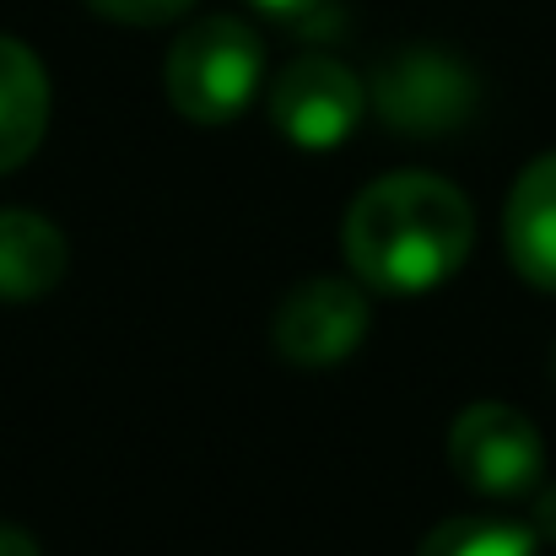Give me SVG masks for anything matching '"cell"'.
Instances as JSON below:
<instances>
[{"mask_svg":"<svg viewBox=\"0 0 556 556\" xmlns=\"http://www.w3.org/2000/svg\"><path fill=\"white\" fill-rule=\"evenodd\" d=\"M476 243V211L465 189L438 174H389L372 179L346 222H341V254L352 276L372 292H432L443 287Z\"/></svg>","mask_w":556,"mask_h":556,"instance_id":"cell-1","label":"cell"},{"mask_svg":"<svg viewBox=\"0 0 556 556\" xmlns=\"http://www.w3.org/2000/svg\"><path fill=\"white\" fill-rule=\"evenodd\" d=\"M265 81V43L243 16H205L168 49V103L189 125L238 119Z\"/></svg>","mask_w":556,"mask_h":556,"instance_id":"cell-2","label":"cell"},{"mask_svg":"<svg viewBox=\"0 0 556 556\" xmlns=\"http://www.w3.org/2000/svg\"><path fill=\"white\" fill-rule=\"evenodd\" d=\"M448 465L465 481V492H476L486 503H525L541 486L546 443L525 410H514L503 400H481L454 416Z\"/></svg>","mask_w":556,"mask_h":556,"instance_id":"cell-3","label":"cell"},{"mask_svg":"<svg viewBox=\"0 0 556 556\" xmlns=\"http://www.w3.org/2000/svg\"><path fill=\"white\" fill-rule=\"evenodd\" d=\"M372 114L400 136H448L470 125L481 103L476 71L448 49H400L372 76Z\"/></svg>","mask_w":556,"mask_h":556,"instance_id":"cell-4","label":"cell"},{"mask_svg":"<svg viewBox=\"0 0 556 556\" xmlns=\"http://www.w3.org/2000/svg\"><path fill=\"white\" fill-rule=\"evenodd\" d=\"M363 81L341 65V60H330V54H308V60H292L276 81H270V92H265V114H270V125L292 141V147H303V152H330V147H341L357 125H363Z\"/></svg>","mask_w":556,"mask_h":556,"instance_id":"cell-5","label":"cell"},{"mask_svg":"<svg viewBox=\"0 0 556 556\" xmlns=\"http://www.w3.org/2000/svg\"><path fill=\"white\" fill-rule=\"evenodd\" d=\"M363 336H368V298L341 276L298 281L270 325V341L292 368H336L363 346Z\"/></svg>","mask_w":556,"mask_h":556,"instance_id":"cell-6","label":"cell"},{"mask_svg":"<svg viewBox=\"0 0 556 556\" xmlns=\"http://www.w3.org/2000/svg\"><path fill=\"white\" fill-rule=\"evenodd\" d=\"M503 243H508L514 270L530 287L556 292V152L535 157L519 174L503 211Z\"/></svg>","mask_w":556,"mask_h":556,"instance_id":"cell-7","label":"cell"},{"mask_svg":"<svg viewBox=\"0 0 556 556\" xmlns=\"http://www.w3.org/2000/svg\"><path fill=\"white\" fill-rule=\"evenodd\" d=\"M65 232L38 211H0V303H38L65 281Z\"/></svg>","mask_w":556,"mask_h":556,"instance_id":"cell-8","label":"cell"},{"mask_svg":"<svg viewBox=\"0 0 556 556\" xmlns=\"http://www.w3.org/2000/svg\"><path fill=\"white\" fill-rule=\"evenodd\" d=\"M49 130V76L22 38L0 33V174L22 168Z\"/></svg>","mask_w":556,"mask_h":556,"instance_id":"cell-9","label":"cell"},{"mask_svg":"<svg viewBox=\"0 0 556 556\" xmlns=\"http://www.w3.org/2000/svg\"><path fill=\"white\" fill-rule=\"evenodd\" d=\"M416 556H541L535 525L503 519V514H459L443 519Z\"/></svg>","mask_w":556,"mask_h":556,"instance_id":"cell-10","label":"cell"},{"mask_svg":"<svg viewBox=\"0 0 556 556\" xmlns=\"http://www.w3.org/2000/svg\"><path fill=\"white\" fill-rule=\"evenodd\" d=\"M87 5L119 27H163V22H179L194 0H87Z\"/></svg>","mask_w":556,"mask_h":556,"instance_id":"cell-11","label":"cell"},{"mask_svg":"<svg viewBox=\"0 0 556 556\" xmlns=\"http://www.w3.org/2000/svg\"><path fill=\"white\" fill-rule=\"evenodd\" d=\"M249 5H254L260 16H270V22H287V27H292V22H308L325 0H249Z\"/></svg>","mask_w":556,"mask_h":556,"instance_id":"cell-12","label":"cell"},{"mask_svg":"<svg viewBox=\"0 0 556 556\" xmlns=\"http://www.w3.org/2000/svg\"><path fill=\"white\" fill-rule=\"evenodd\" d=\"M530 525H535L541 541L556 546V481L552 486H535V514H530Z\"/></svg>","mask_w":556,"mask_h":556,"instance_id":"cell-13","label":"cell"},{"mask_svg":"<svg viewBox=\"0 0 556 556\" xmlns=\"http://www.w3.org/2000/svg\"><path fill=\"white\" fill-rule=\"evenodd\" d=\"M0 556H43V552H38V541H33L27 530H16V525H0Z\"/></svg>","mask_w":556,"mask_h":556,"instance_id":"cell-14","label":"cell"},{"mask_svg":"<svg viewBox=\"0 0 556 556\" xmlns=\"http://www.w3.org/2000/svg\"><path fill=\"white\" fill-rule=\"evenodd\" d=\"M552 368H556V363H552Z\"/></svg>","mask_w":556,"mask_h":556,"instance_id":"cell-15","label":"cell"}]
</instances>
